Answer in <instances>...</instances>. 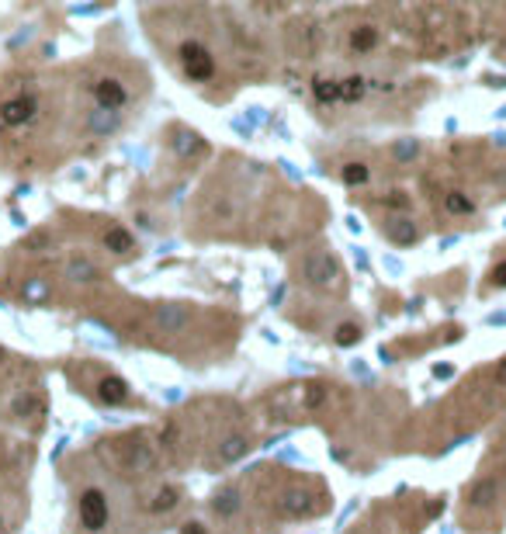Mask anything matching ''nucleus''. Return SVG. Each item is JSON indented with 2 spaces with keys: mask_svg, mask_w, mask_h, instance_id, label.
Instances as JSON below:
<instances>
[{
  "mask_svg": "<svg viewBox=\"0 0 506 534\" xmlns=\"http://www.w3.org/2000/svg\"><path fill=\"white\" fill-rule=\"evenodd\" d=\"M246 451H250V437H246V434H229V437L219 440V451H215V455H219L222 465H232V462H239Z\"/></svg>",
  "mask_w": 506,
  "mask_h": 534,
  "instance_id": "obj_9",
  "label": "nucleus"
},
{
  "mask_svg": "<svg viewBox=\"0 0 506 534\" xmlns=\"http://www.w3.org/2000/svg\"><path fill=\"white\" fill-rule=\"evenodd\" d=\"M492 285H499V288H506V260L492 267Z\"/></svg>",
  "mask_w": 506,
  "mask_h": 534,
  "instance_id": "obj_27",
  "label": "nucleus"
},
{
  "mask_svg": "<svg viewBox=\"0 0 506 534\" xmlns=\"http://www.w3.org/2000/svg\"><path fill=\"white\" fill-rule=\"evenodd\" d=\"M364 98V80L361 76H344L340 80V101L344 105H358Z\"/></svg>",
  "mask_w": 506,
  "mask_h": 534,
  "instance_id": "obj_18",
  "label": "nucleus"
},
{
  "mask_svg": "<svg viewBox=\"0 0 506 534\" xmlns=\"http://www.w3.org/2000/svg\"><path fill=\"white\" fill-rule=\"evenodd\" d=\"M243 506V500H239V489L236 486H226V489H219L215 493V513L222 517V520H229V517H236V510Z\"/></svg>",
  "mask_w": 506,
  "mask_h": 534,
  "instance_id": "obj_12",
  "label": "nucleus"
},
{
  "mask_svg": "<svg viewBox=\"0 0 506 534\" xmlns=\"http://www.w3.org/2000/svg\"><path fill=\"white\" fill-rule=\"evenodd\" d=\"M35 111H38V101H35L32 94H18V98H11V101L0 105V122L18 129V125L32 122V118H35Z\"/></svg>",
  "mask_w": 506,
  "mask_h": 534,
  "instance_id": "obj_5",
  "label": "nucleus"
},
{
  "mask_svg": "<svg viewBox=\"0 0 506 534\" xmlns=\"http://www.w3.org/2000/svg\"><path fill=\"white\" fill-rule=\"evenodd\" d=\"M91 125H94V132L108 136V132H115V129H118V118H115V111H108V108H98V111L91 115Z\"/></svg>",
  "mask_w": 506,
  "mask_h": 534,
  "instance_id": "obj_20",
  "label": "nucleus"
},
{
  "mask_svg": "<svg viewBox=\"0 0 506 534\" xmlns=\"http://www.w3.org/2000/svg\"><path fill=\"white\" fill-rule=\"evenodd\" d=\"M385 233H388V239H392L395 246H412V243L419 239V233H416V226H412L409 219H388V222H385Z\"/></svg>",
  "mask_w": 506,
  "mask_h": 534,
  "instance_id": "obj_11",
  "label": "nucleus"
},
{
  "mask_svg": "<svg viewBox=\"0 0 506 534\" xmlns=\"http://www.w3.org/2000/svg\"><path fill=\"white\" fill-rule=\"evenodd\" d=\"M444 209H448L451 215H472V212H475V202H472L468 195H461V191H448Z\"/></svg>",
  "mask_w": 506,
  "mask_h": 534,
  "instance_id": "obj_19",
  "label": "nucleus"
},
{
  "mask_svg": "<svg viewBox=\"0 0 506 534\" xmlns=\"http://www.w3.org/2000/svg\"><path fill=\"white\" fill-rule=\"evenodd\" d=\"M188 323H191V309H188V306H177V302L160 306V312H156V326H160L163 333H177V330H184Z\"/></svg>",
  "mask_w": 506,
  "mask_h": 534,
  "instance_id": "obj_6",
  "label": "nucleus"
},
{
  "mask_svg": "<svg viewBox=\"0 0 506 534\" xmlns=\"http://www.w3.org/2000/svg\"><path fill=\"white\" fill-rule=\"evenodd\" d=\"M358 340H361V330H358L354 323H344L340 330H336V343L347 347V343H358Z\"/></svg>",
  "mask_w": 506,
  "mask_h": 534,
  "instance_id": "obj_23",
  "label": "nucleus"
},
{
  "mask_svg": "<svg viewBox=\"0 0 506 534\" xmlns=\"http://www.w3.org/2000/svg\"><path fill=\"white\" fill-rule=\"evenodd\" d=\"M73 278H94V271H91V264H73V271H69Z\"/></svg>",
  "mask_w": 506,
  "mask_h": 534,
  "instance_id": "obj_28",
  "label": "nucleus"
},
{
  "mask_svg": "<svg viewBox=\"0 0 506 534\" xmlns=\"http://www.w3.org/2000/svg\"><path fill=\"white\" fill-rule=\"evenodd\" d=\"M496 378H499V382H503V385H506V361H503V365H499V375H496Z\"/></svg>",
  "mask_w": 506,
  "mask_h": 534,
  "instance_id": "obj_31",
  "label": "nucleus"
},
{
  "mask_svg": "<svg viewBox=\"0 0 506 534\" xmlns=\"http://www.w3.org/2000/svg\"><path fill=\"white\" fill-rule=\"evenodd\" d=\"M340 177H344V184H347V188H364V184L371 181V170H368L364 163H344Z\"/></svg>",
  "mask_w": 506,
  "mask_h": 534,
  "instance_id": "obj_17",
  "label": "nucleus"
},
{
  "mask_svg": "<svg viewBox=\"0 0 506 534\" xmlns=\"http://www.w3.org/2000/svg\"><path fill=\"white\" fill-rule=\"evenodd\" d=\"M104 246H108L111 253H132L135 239H132V233H129L125 226H108V233H104Z\"/></svg>",
  "mask_w": 506,
  "mask_h": 534,
  "instance_id": "obj_13",
  "label": "nucleus"
},
{
  "mask_svg": "<svg viewBox=\"0 0 506 534\" xmlns=\"http://www.w3.org/2000/svg\"><path fill=\"white\" fill-rule=\"evenodd\" d=\"M312 91H316V101L336 105V101H340V80H322V76H316V80H312Z\"/></svg>",
  "mask_w": 506,
  "mask_h": 534,
  "instance_id": "obj_16",
  "label": "nucleus"
},
{
  "mask_svg": "<svg viewBox=\"0 0 506 534\" xmlns=\"http://www.w3.org/2000/svg\"><path fill=\"white\" fill-rule=\"evenodd\" d=\"M28 299L38 302V299H42V285H28Z\"/></svg>",
  "mask_w": 506,
  "mask_h": 534,
  "instance_id": "obj_30",
  "label": "nucleus"
},
{
  "mask_svg": "<svg viewBox=\"0 0 506 534\" xmlns=\"http://www.w3.org/2000/svg\"><path fill=\"white\" fill-rule=\"evenodd\" d=\"M412 156H416V142H412V139H402V142H395V160L409 163Z\"/></svg>",
  "mask_w": 506,
  "mask_h": 534,
  "instance_id": "obj_25",
  "label": "nucleus"
},
{
  "mask_svg": "<svg viewBox=\"0 0 506 534\" xmlns=\"http://www.w3.org/2000/svg\"><path fill=\"white\" fill-rule=\"evenodd\" d=\"M35 409H38V399H35V396H18V399H14V413H18V416H32Z\"/></svg>",
  "mask_w": 506,
  "mask_h": 534,
  "instance_id": "obj_24",
  "label": "nucleus"
},
{
  "mask_svg": "<svg viewBox=\"0 0 506 534\" xmlns=\"http://www.w3.org/2000/svg\"><path fill=\"white\" fill-rule=\"evenodd\" d=\"M177 503H181L177 486H160V489L153 493V500H149V510H153V513H170Z\"/></svg>",
  "mask_w": 506,
  "mask_h": 534,
  "instance_id": "obj_14",
  "label": "nucleus"
},
{
  "mask_svg": "<svg viewBox=\"0 0 506 534\" xmlns=\"http://www.w3.org/2000/svg\"><path fill=\"white\" fill-rule=\"evenodd\" d=\"M181 534H208V527H205V524H198V520H191V524H184V527H181Z\"/></svg>",
  "mask_w": 506,
  "mask_h": 534,
  "instance_id": "obj_29",
  "label": "nucleus"
},
{
  "mask_svg": "<svg viewBox=\"0 0 506 534\" xmlns=\"http://www.w3.org/2000/svg\"><path fill=\"white\" fill-rule=\"evenodd\" d=\"M94 101L98 108H108V111H118L129 105V91H125V83L115 80V76H101L94 83Z\"/></svg>",
  "mask_w": 506,
  "mask_h": 534,
  "instance_id": "obj_4",
  "label": "nucleus"
},
{
  "mask_svg": "<svg viewBox=\"0 0 506 534\" xmlns=\"http://www.w3.org/2000/svg\"><path fill=\"white\" fill-rule=\"evenodd\" d=\"M305 396H309V399H305V406H309V409H316V406L322 403V385H309V392H305Z\"/></svg>",
  "mask_w": 506,
  "mask_h": 534,
  "instance_id": "obj_26",
  "label": "nucleus"
},
{
  "mask_svg": "<svg viewBox=\"0 0 506 534\" xmlns=\"http://www.w3.org/2000/svg\"><path fill=\"white\" fill-rule=\"evenodd\" d=\"M496 482H478L472 493H468V500H472V506H489L492 500H496Z\"/></svg>",
  "mask_w": 506,
  "mask_h": 534,
  "instance_id": "obj_21",
  "label": "nucleus"
},
{
  "mask_svg": "<svg viewBox=\"0 0 506 534\" xmlns=\"http://www.w3.org/2000/svg\"><path fill=\"white\" fill-rule=\"evenodd\" d=\"M156 465V455L146 448L142 440H129V451H125V472L132 476H146Z\"/></svg>",
  "mask_w": 506,
  "mask_h": 534,
  "instance_id": "obj_7",
  "label": "nucleus"
},
{
  "mask_svg": "<svg viewBox=\"0 0 506 534\" xmlns=\"http://www.w3.org/2000/svg\"><path fill=\"white\" fill-rule=\"evenodd\" d=\"M98 399L108 403V406H122V403L129 399V385H125V378H118V375H104V378L98 382Z\"/></svg>",
  "mask_w": 506,
  "mask_h": 534,
  "instance_id": "obj_10",
  "label": "nucleus"
},
{
  "mask_svg": "<svg viewBox=\"0 0 506 534\" xmlns=\"http://www.w3.org/2000/svg\"><path fill=\"white\" fill-rule=\"evenodd\" d=\"M174 146H177V153L184 156L188 149H201V139L191 136V132H184V129H177V132H174Z\"/></svg>",
  "mask_w": 506,
  "mask_h": 534,
  "instance_id": "obj_22",
  "label": "nucleus"
},
{
  "mask_svg": "<svg viewBox=\"0 0 506 534\" xmlns=\"http://www.w3.org/2000/svg\"><path fill=\"white\" fill-rule=\"evenodd\" d=\"M181 66L191 83H208L215 76V59L201 42H181Z\"/></svg>",
  "mask_w": 506,
  "mask_h": 534,
  "instance_id": "obj_1",
  "label": "nucleus"
},
{
  "mask_svg": "<svg viewBox=\"0 0 506 534\" xmlns=\"http://www.w3.org/2000/svg\"><path fill=\"white\" fill-rule=\"evenodd\" d=\"M80 524L87 531H104L108 527V500L101 489H87L80 496Z\"/></svg>",
  "mask_w": 506,
  "mask_h": 534,
  "instance_id": "obj_2",
  "label": "nucleus"
},
{
  "mask_svg": "<svg viewBox=\"0 0 506 534\" xmlns=\"http://www.w3.org/2000/svg\"><path fill=\"white\" fill-rule=\"evenodd\" d=\"M281 510L288 513V517H302V513H312L316 510V496L309 493V489H302V486H292L285 496H281Z\"/></svg>",
  "mask_w": 506,
  "mask_h": 534,
  "instance_id": "obj_8",
  "label": "nucleus"
},
{
  "mask_svg": "<svg viewBox=\"0 0 506 534\" xmlns=\"http://www.w3.org/2000/svg\"><path fill=\"white\" fill-rule=\"evenodd\" d=\"M302 278L316 288H329L336 278H340V267H336V260L329 253H316L309 260H302Z\"/></svg>",
  "mask_w": 506,
  "mask_h": 534,
  "instance_id": "obj_3",
  "label": "nucleus"
},
{
  "mask_svg": "<svg viewBox=\"0 0 506 534\" xmlns=\"http://www.w3.org/2000/svg\"><path fill=\"white\" fill-rule=\"evenodd\" d=\"M378 45V28H371V25H358L354 32H351V52H371Z\"/></svg>",
  "mask_w": 506,
  "mask_h": 534,
  "instance_id": "obj_15",
  "label": "nucleus"
}]
</instances>
